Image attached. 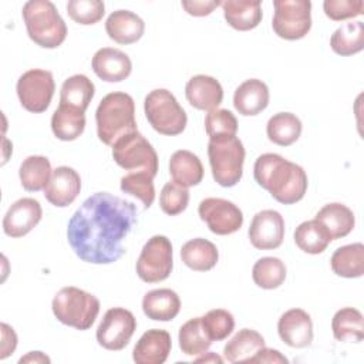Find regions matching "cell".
Returning <instances> with one entry per match:
<instances>
[{
  "mask_svg": "<svg viewBox=\"0 0 364 364\" xmlns=\"http://www.w3.org/2000/svg\"><path fill=\"white\" fill-rule=\"evenodd\" d=\"M169 173L175 183L191 188L203 179V165L198 155L188 149L175 151L169 159Z\"/></svg>",
  "mask_w": 364,
  "mask_h": 364,
  "instance_id": "obj_25",
  "label": "cell"
},
{
  "mask_svg": "<svg viewBox=\"0 0 364 364\" xmlns=\"http://www.w3.org/2000/svg\"><path fill=\"white\" fill-rule=\"evenodd\" d=\"M81 191V178L78 172L70 166H58L53 171L48 185L44 189L46 199L57 206L65 208L71 205Z\"/></svg>",
  "mask_w": 364,
  "mask_h": 364,
  "instance_id": "obj_17",
  "label": "cell"
},
{
  "mask_svg": "<svg viewBox=\"0 0 364 364\" xmlns=\"http://www.w3.org/2000/svg\"><path fill=\"white\" fill-rule=\"evenodd\" d=\"M171 348V334L162 328H151L136 341L132 360L136 364H162L166 361Z\"/></svg>",
  "mask_w": 364,
  "mask_h": 364,
  "instance_id": "obj_19",
  "label": "cell"
},
{
  "mask_svg": "<svg viewBox=\"0 0 364 364\" xmlns=\"http://www.w3.org/2000/svg\"><path fill=\"white\" fill-rule=\"evenodd\" d=\"M330 47L341 57L360 53L364 48V23L348 21L340 26L330 37Z\"/></svg>",
  "mask_w": 364,
  "mask_h": 364,
  "instance_id": "obj_36",
  "label": "cell"
},
{
  "mask_svg": "<svg viewBox=\"0 0 364 364\" xmlns=\"http://www.w3.org/2000/svg\"><path fill=\"white\" fill-rule=\"evenodd\" d=\"M50 361H51L50 357H47L41 351H30V353H27L24 357H21L18 360L20 364H23V363H47L48 364Z\"/></svg>",
  "mask_w": 364,
  "mask_h": 364,
  "instance_id": "obj_48",
  "label": "cell"
},
{
  "mask_svg": "<svg viewBox=\"0 0 364 364\" xmlns=\"http://www.w3.org/2000/svg\"><path fill=\"white\" fill-rule=\"evenodd\" d=\"M253 176L257 185L283 205H293L301 200L309 183L307 173L300 165L272 152L257 156Z\"/></svg>",
  "mask_w": 364,
  "mask_h": 364,
  "instance_id": "obj_2",
  "label": "cell"
},
{
  "mask_svg": "<svg viewBox=\"0 0 364 364\" xmlns=\"http://www.w3.org/2000/svg\"><path fill=\"white\" fill-rule=\"evenodd\" d=\"M144 111L148 122L158 134L175 136L186 128V112L166 88H156L148 92L144 100Z\"/></svg>",
  "mask_w": 364,
  "mask_h": 364,
  "instance_id": "obj_7",
  "label": "cell"
},
{
  "mask_svg": "<svg viewBox=\"0 0 364 364\" xmlns=\"http://www.w3.org/2000/svg\"><path fill=\"white\" fill-rule=\"evenodd\" d=\"M286 264L279 257L273 256L259 259L252 269L255 284L266 290H273L282 286L286 280Z\"/></svg>",
  "mask_w": 364,
  "mask_h": 364,
  "instance_id": "obj_38",
  "label": "cell"
},
{
  "mask_svg": "<svg viewBox=\"0 0 364 364\" xmlns=\"http://www.w3.org/2000/svg\"><path fill=\"white\" fill-rule=\"evenodd\" d=\"M136 330L135 316L124 307H112L105 311L95 337L98 344L109 351L125 348Z\"/></svg>",
  "mask_w": 364,
  "mask_h": 364,
  "instance_id": "obj_12",
  "label": "cell"
},
{
  "mask_svg": "<svg viewBox=\"0 0 364 364\" xmlns=\"http://www.w3.org/2000/svg\"><path fill=\"white\" fill-rule=\"evenodd\" d=\"M196 363H223V358L216 355L215 353H203L195 358Z\"/></svg>",
  "mask_w": 364,
  "mask_h": 364,
  "instance_id": "obj_49",
  "label": "cell"
},
{
  "mask_svg": "<svg viewBox=\"0 0 364 364\" xmlns=\"http://www.w3.org/2000/svg\"><path fill=\"white\" fill-rule=\"evenodd\" d=\"M331 270L346 279L361 277L364 273V246L363 243H350L338 247L330 259Z\"/></svg>",
  "mask_w": 364,
  "mask_h": 364,
  "instance_id": "obj_29",
  "label": "cell"
},
{
  "mask_svg": "<svg viewBox=\"0 0 364 364\" xmlns=\"http://www.w3.org/2000/svg\"><path fill=\"white\" fill-rule=\"evenodd\" d=\"M333 336L338 341L360 343L364 338V318L360 310L343 307L333 316Z\"/></svg>",
  "mask_w": 364,
  "mask_h": 364,
  "instance_id": "obj_34",
  "label": "cell"
},
{
  "mask_svg": "<svg viewBox=\"0 0 364 364\" xmlns=\"http://www.w3.org/2000/svg\"><path fill=\"white\" fill-rule=\"evenodd\" d=\"M178 340L182 353L189 357L202 355L212 346V340L208 337L202 327L200 317H193L182 324L179 328Z\"/></svg>",
  "mask_w": 364,
  "mask_h": 364,
  "instance_id": "obj_37",
  "label": "cell"
},
{
  "mask_svg": "<svg viewBox=\"0 0 364 364\" xmlns=\"http://www.w3.org/2000/svg\"><path fill=\"white\" fill-rule=\"evenodd\" d=\"M301 121L291 112H277L269 118L266 125L267 138L280 146L294 144L301 135Z\"/></svg>",
  "mask_w": 364,
  "mask_h": 364,
  "instance_id": "obj_35",
  "label": "cell"
},
{
  "mask_svg": "<svg viewBox=\"0 0 364 364\" xmlns=\"http://www.w3.org/2000/svg\"><path fill=\"white\" fill-rule=\"evenodd\" d=\"M198 213L215 235H232L243 225L242 210L228 199L205 198L199 203Z\"/></svg>",
  "mask_w": 364,
  "mask_h": 364,
  "instance_id": "obj_13",
  "label": "cell"
},
{
  "mask_svg": "<svg viewBox=\"0 0 364 364\" xmlns=\"http://www.w3.org/2000/svg\"><path fill=\"white\" fill-rule=\"evenodd\" d=\"M324 14L333 21H341L361 16L364 13L363 0H326L323 3Z\"/></svg>",
  "mask_w": 364,
  "mask_h": 364,
  "instance_id": "obj_44",
  "label": "cell"
},
{
  "mask_svg": "<svg viewBox=\"0 0 364 364\" xmlns=\"http://www.w3.org/2000/svg\"><path fill=\"white\" fill-rule=\"evenodd\" d=\"M249 240L259 250L277 249L284 239V219L273 209L257 212L247 230Z\"/></svg>",
  "mask_w": 364,
  "mask_h": 364,
  "instance_id": "obj_14",
  "label": "cell"
},
{
  "mask_svg": "<svg viewBox=\"0 0 364 364\" xmlns=\"http://www.w3.org/2000/svg\"><path fill=\"white\" fill-rule=\"evenodd\" d=\"M51 309L60 323L84 331L94 324L100 313V300L82 289L67 286L55 293Z\"/></svg>",
  "mask_w": 364,
  "mask_h": 364,
  "instance_id": "obj_5",
  "label": "cell"
},
{
  "mask_svg": "<svg viewBox=\"0 0 364 364\" xmlns=\"http://www.w3.org/2000/svg\"><path fill=\"white\" fill-rule=\"evenodd\" d=\"M21 16L31 41L43 48H57L65 41L67 26L48 0H30L23 6Z\"/></svg>",
  "mask_w": 364,
  "mask_h": 364,
  "instance_id": "obj_4",
  "label": "cell"
},
{
  "mask_svg": "<svg viewBox=\"0 0 364 364\" xmlns=\"http://www.w3.org/2000/svg\"><path fill=\"white\" fill-rule=\"evenodd\" d=\"M205 131L209 139L218 136H236L237 119L229 109L215 108L205 117Z\"/></svg>",
  "mask_w": 364,
  "mask_h": 364,
  "instance_id": "obj_41",
  "label": "cell"
},
{
  "mask_svg": "<svg viewBox=\"0 0 364 364\" xmlns=\"http://www.w3.org/2000/svg\"><path fill=\"white\" fill-rule=\"evenodd\" d=\"M95 122L100 141L109 146L121 136L138 131L134 98L122 91L107 94L97 107Z\"/></svg>",
  "mask_w": 364,
  "mask_h": 364,
  "instance_id": "obj_3",
  "label": "cell"
},
{
  "mask_svg": "<svg viewBox=\"0 0 364 364\" xmlns=\"http://www.w3.org/2000/svg\"><path fill=\"white\" fill-rule=\"evenodd\" d=\"M222 3L219 0H182L181 6L193 17L209 16Z\"/></svg>",
  "mask_w": 364,
  "mask_h": 364,
  "instance_id": "obj_45",
  "label": "cell"
},
{
  "mask_svg": "<svg viewBox=\"0 0 364 364\" xmlns=\"http://www.w3.org/2000/svg\"><path fill=\"white\" fill-rule=\"evenodd\" d=\"M1 346H0V360L7 358L14 353L17 347V334L7 323H1Z\"/></svg>",
  "mask_w": 364,
  "mask_h": 364,
  "instance_id": "obj_46",
  "label": "cell"
},
{
  "mask_svg": "<svg viewBox=\"0 0 364 364\" xmlns=\"http://www.w3.org/2000/svg\"><path fill=\"white\" fill-rule=\"evenodd\" d=\"M144 314L155 321H171L181 310V300L171 289H154L142 299Z\"/></svg>",
  "mask_w": 364,
  "mask_h": 364,
  "instance_id": "obj_24",
  "label": "cell"
},
{
  "mask_svg": "<svg viewBox=\"0 0 364 364\" xmlns=\"http://www.w3.org/2000/svg\"><path fill=\"white\" fill-rule=\"evenodd\" d=\"M112 158L118 166L131 172L158 173V155L148 139L138 131L121 136L112 145Z\"/></svg>",
  "mask_w": 364,
  "mask_h": 364,
  "instance_id": "obj_8",
  "label": "cell"
},
{
  "mask_svg": "<svg viewBox=\"0 0 364 364\" xmlns=\"http://www.w3.org/2000/svg\"><path fill=\"white\" fill-rule=\"evenodd\" d=\"M182 262L195 272H208L213 269L219 260L218 247L203 237L188 240L181 249Z\"/></svg>",
  "mask_w": 364,
  "mask_h": 364,
  "instance_id": "obj_28",
  "label": "cell"
},
{
  "mask_svg": "<svg viewBox=\"0 0 364 364\" xmlns=\"http://www.w3.org/2000/svg\"><path fill=\"white\" fill-rule=\"evenodd\" d=\"M67 13L73 21L91 26L104 17L105 4L101 0H70L67 3Z\"/></svg>",
  "mask_w": 364,
  "mask_h": 364,
  "instance_id": "obj_42",
  "label": "cell"
},
{
  "mask_svg": "<svg viewBox=\"0 0 364 364\" xmlns=\"http://www.w3.org/2000/svg\"><path fill=\"white\" fill-rule=\"evenodd\" d=\"M226 23L239 31L256 28L262 18V1L259 0H226L222 4Z\"/></svg>",
  "mask_w": 364,
  "mask_h": 364,
  "instance_id": "obj_23",
  "label": "cell"
},
{
  "mask_svg": "<svg viewBox=\"0 0 364 364\" xmlns=\"http://www.w3.org/2000/svg\"><path fill=\"white\" fill-rule=\"evenodd\" d=\"M136 222V206L109 192L88 196L67 226L74 253L87 263L109 264L125 253L124 239Z\"/></svg>",
  "mask_w": 364,
  "mask_h": 364,
  "instance_id": "obj_1",
  "label": "cell"
},
{
  "mask_svg": "<svg viewBox=\"0 0 364 364\" xmlns=\"http://www.w3.org/2000/svg\"><path fill=\"white\" fill-rule=\"evenodd\" d=\"M94 94H95L94 82L84 74H74L68 77L61 85L60 104L68 105L85 112Z\"/></svg>",
  "mask_w": 364,
  "mask_h": 364,
  "instance_id": "obj_31",
  "label": "cell"
},
{
  "mask_svg": "<svg viewBox=\"0 0 364 364\" xmlns=\"http://www.w3.org/2000/svg\"><path fill=\"white\" fill-rule=\"evenodd\" d=\"M189 203V191L175 182H168L164 185L159 195L161 209L169 215L175 216L182 213Z\"/></svg>",
  "mask_w": 364,
  "mask_h": 364,
  "instance_id": "obj_43",
  "label": "cell"
},
{
  "mask_svg": "<svg viewBox=\"0 0 364 364\" xmlns=\"http://www.w3.org/2000/svg\"><path fill=\"white\" fill-rule=\"evenodd\" d=\"M245 146L237 136L210 138L208 156L215 182L223 188L235 186L243 175Z\"/></svg>",
  "mask_w": 364,
  "mask_h": 364,
  "instance_id": "obj_6",
  "label": "cell"
},
{
  "mask_svg": "<svg viewBox=\"0 0 364 364\" xmlns=\"http://www.w3.org/2000/svg\"><path fill=\"white\" fill-rule=\"evenodd\" d=\"M135 267L138 277L145 283H159L168 279L173 267L171 240L164 235H155L148 239Z\"/></svg>",
  "mask_w": 364,
  "mask_h": 364,
  "instance_id": "obj_10",
  "label": "cell"
},
{
  "mask_svg": "<svg viewBox=\"0 0 364 364\" xmlns=\"http://www.w3.org/2000/svg\"><path fill=\"white\" fill-rule=\"evenodd\" d=\"M294 242L300 250L309 255L323 253L331 242L328 230L317 219L301 222L294 230Z\"/></svg>",
  "mask_w": 364,
  "mask_h": 364,
  "instance_id": "obj_33",
  "label": "cell"
},
{
  "mask_svg": "<svg viewBox=\"0 0 364 364\" xmlns=\"http://www.w3.org/2000/svg\"><path fill=\"white\" fill-rule=\"evenodd\" d=\"M85 129V114L60 104L51 117V131L60 141H74Z\"/></svg>",
  "mask_w": 364,
  "mask_h": 364,
  "instance_id": "obj_30",
  "label": "cell"
},
{
  "mask_svg": "<svg viewBox=\"0 0 364 364\" xmlns=\"http://www.w3.org/2000/svg\"><path fill=\"white\" fill-rule=\"evenodd\" d=\"M53 169L48 158L43 155L27 156L18 169L21 186L28 192L44 191L50 182Z\"/></svg>",
  "mask_w": 364,
  "mask_h": 364,
  "instance_id": "obj_32",
  "label": "cell"
},
{
  "mask_svg": "<svg viewBox=\"0 0 364 364\" xmlns=\"http://www.w3.org/2000/svg\"><path fill=\"white\" fill-rule=\"evenodd\" d=\"M54 90L55 84L53 74L41 68H33L23 73L16 85L21 107L34 114L44 112L50 107Z\"/></svg>",
  "mask_w": 364,
  "mask_h": 364,
  "instance_id": "obj_11",
  "label": "cell"
},
{
  "mask_svg": "<svg viewBox=\"0 0 364 364\" xmlns=\"http://www.w3.org/2000/svg\"><path fill=\"white\" fill-rule=\"evenodd\" d=\"M91 67L95 75L107 82L124 81L132 71V63L128 54L112 47L100 48L92 57Z\"/></svg>",
  "mask_w": 364,
  "mask_h": 364,
  "instance_id": "obj_18",
  "label": "cell"
},
{
  "mask_svg": "<svg viewBox=\"0 0 364 364\" xmlns=\"http://www.w3.org/2000/svg\"><path fill=\"white\" fill-rule=\"evenodd\" d=\"M105 31L118 44H134L144 36L145 23L129 10H115L105 21Z\"/></svg>",
  "mask_w": 364,
  "mask_h": 364,
  "instance_id": "obj_22",
  "label": "cell"
},
{
  "mask_svg": "<svg viewBox=\"0 0 364 364\" xmlns=\"http://www.w3.org/2000/svg\"><path fill=\"white\" fill-rule=\"evenodd\" d=\"M249 363H269V364H287L289 360L287 357H284L279 350H273V348H267L266 346L263 348H260L252 358Z\"/></svg>",
  "mask_w": 364,
  "mask_h": 364,
  "instance_id": "obj_47",
  "label": "cell"
},
{
  "mask_svg": "<svg viewBox=\"0 0 364 364\" xmlns=\"http://www.w3.org/2000/svg\"><path fill=\"white\" fill-rule=\"evenodd\" d=\"M264 347V338L252 328L239 330L223 347V357L229 363H249Z\"/></svg>",
  "mask_w": 364,
  "mask_h": 364,
  "instance_id": "obj_26",
  "label": "cell"
},
{
  "mask_svg": "<svg viewBox=\"0 0 364 364\" xmlns=\"http://www.w3.org/2000/svg\"><path fill=\"white\" fill-rule=\"evenodd\" d=\"M272 20L273 31L284 40H300L311 28V1L274 0Z\"/></svg>",
  "mask_w": 364,
  "mask_h": 364,
  "instance_id": "obj_9",
  "label": "cell"
},
{
  "mask_svg": "<svg viewBox=\"0 0 364 364\" xmlns=\"http://www.w3.org/2000/svg\"><path fill=\"white\" fill-rule=\"evenodd\" d=\"M314 219L324 225V228L328 230L331 236V240L347 236L354 229L355 225L353 210L340 202H331L324 205L317 212Z\"/></svg>",
  "mask_w": 364,
  "mask_h": 364,
  "instance_id": "obj_27",
  "label": "cell"
},
{
  "mask_svg": "<svg viewBox=\"0 0 364 364\" xmlns=\"http://www.w3.org/2000/svg\"><path fill=\"white\" fill-rule=\"evenodd\" d=\"M119 188L124 193H128L139 199L144 205V209H148L155 199V186L154 176L146 172H129L121 178Z\"/></svg>",
  "mask_w": 364,
  "mask_h": 364,
  "instance_id": "obj_39",
  "label": "cell"
},
{
  "mask_svg": "<svg viewBox=\"0 0 364 364\" xmlns=\"http://www.w3.org/2000/svg\"><path fill=\"white\" fill-rule=\"evenodd\" d=\"M269 87L257 78L243 81L233 94V105L243 117H255L269 105Z\"/></svg>",
  "mask_w": 364,
  "mask_h": 364,
  "instance_id": "obj_21",
  "label": "cell"
},
{
  "mask_svg": "<svg viewBox=\"0 0 364 364\" xmlns=\"http://www.w3.org/2000/svg\"><path fill=\"white\" fill-rule=\"evenodd\" d=\"M43 209L37 199L21 198L11 203L3 218V230L10 237H23L41 220Z\"/></svg>",
  "mask_w": 364,
  "mask_h": 364,
  "instance_id": "obj_15",
  "label": "cell"
},
{
  "mask_svg": "<svg viewBox=\"0 0 364 364\" xmlns=\"http://www.w3.org/2000/svg\"><path fill=\"white\" fill-rule=\"evenodd\" d=\"M185 95L193 108L209 112L220 105L223 100V88L216 78L198 74L186 82Z\"/></svg>",
  "mask_w": 364,
  "mask_h": 364,
  "instance_id": "obj_20",
  "label": "cell"
},
{
  "mask_svg": "<svg viewBox=\"0 0 364 364\" xmlns=\"http://www.w3.org/2000/svg\"><path fill=\"white\" fill-rule=\"evenodd\" d=\"M200 323L212 343L228 338V336H230L235 328L233 314L225 309L209 310L205 316L200 317Z\"/></svg>",
  "mask_w": 364,
  "mask_h": 364,
  "instance_id": "obj_40",
  "label": "cell"
},
{
  "mask_svg": "<svg viewBox=\"0 0 364 364\" xmlns=\"http://www.w3.org/2000/svg\"><path fill=\"white\" fill-rule=\"evenodd\" d=\"M277 333L284 344L293 348L309 347L313 341V321L303 309L284 311L277 321Z\"/></svg>",
  "mask_w": 364,
  "mask_h": 364,
  "instance_id": "obj_16",
  "label": "cell"
}]
</instances>
